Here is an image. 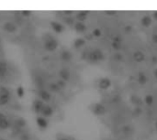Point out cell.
<instances>
[{
	"instance_id": "cell-1",
	"label": "cell",
	"mask_w": 157,
	"mask_h": 140,
	"mask_svg": "<svg viewBox=\"0 0 157 140\" xmlns=\"http://www.w3.org/2000/svg\"><path fill=\"white\" fill-rule=\"evenodd\" d=\"M104 59H105V55L102 50L99 49H93L87 54V60L90 61L91 62H97L99 61H103Z\"/></svg>"
},
{
	"instance_id": "cell-2",
	"label": "cell",
	"mask_w": 157,
	"mask_h": 140,
	"mask_svg": "<svg viewBox=\"0 0 157 140\" xmlns=\"http://www.w3.org/2000/svg\"><path fill=\"white\" fill-rule=\"evenodd\" d=\"M58 40L54 39V38L52 37H49L48 39H45L44 41V49L48 52H54V50L58 48Z\"/></svg>"
},
{
	"instance_id": "cell-3",
	"label": "cell",
	"mask_w": 157,
	"mask_h": 140,
	"mask_svg": "<svg viewBox=\"0 0 157 140\" xmlns=\"http://www.w3.org/2000/svg\"><path fill=\"white\" fill-rule=\"evenodd\" d=\"M91 111L93 112V114H95L96 116H103V114L107 113V108L101 103H96L92 105Z\"/></svg>"
},
{
	"instance_id": "cell-4",
	"label": "cell",
	"mask_w": 157,
	"mask_h": 140,
	"mask_svg": "<svg viewBox=\"0 0 157 140\" xmlns=\"http://www.w3.org/2000/svg\"><path fill=\"white\" fill-rule=\"evenodd\" d=\"M111 80L109 77H102L98 81V87L101 90H107V89H109L111 86Z\"/></svg>"
},
{
	"instance_id": "cell-5",
	"label": "cell",
	"mask_w": 157,
	"mask_h": 140,
	"mask_svg": "<svg viewBox=\"0 0 157 140\" xmlns=\"http://www.w3.org/2000/svg\"><path fill=\"white\" fill-rule=\"evenodd\" d=\"M3 29H4L5 31H7V32H8V33H15L18 30L17 25L13 22H11V21L5 22V24L3 25Z\"/></svg>"
},
{
	"instance_id": "cell-6",
	"label": "cell",
	"mask_w": 157,
	"mask_h": 140,
	"mask_svg": "<svg viewBox=\"0 0 157 140\" xmlns=\"http://www.w3.org/2000/svg\"><path fill=\"white\" fill-rule=\"evenodd\" d=\"M38 94H39V96L42 102H49L52 98L51 93L47 90H45V89H40V90L38 91Z\"/></svg>"
},
{
	"instance_id": "cell-7",
	"label": "cell",
	"mask_w": 157,
	"mask_h": 140,
	"mask_svg": "<svg viewBox=\"0 0 157 140\" xmlns=\"http://www.w3.org/2000/svg\"><path fill=\"white\" fill-rule=\"evenodd\" d=\"M58 74H59V76H60L61 80L64 81H69V80H70V78H71V73H70V72H69V70L66 69V68H62V69H60Z\"/></svg>"
},
{
	"instance_id": "cell-8",
	"label": "cell",
	"mask_w": 157,
	"mask_h": 140,
	"mask_svg": "<svg viewBox=\"0 0 157 140\" xmlns=\"http://www.w3.org/2000/svg\"><path fill=\"white\" fill-rule=\"evenodd\" d=\"M50 25H51L52 29H53V31H55L56 33H62V31L64 30V25L61 24L60 22H57V21H51Z\"/></svg>"
},
{
	"instance_id": "cell-9",
	"label": "cell",
	"mask_w": 157,
	"mask_h": 140,
	"mask_svg": "<svg viewBox=\"0 0 157 140\" xmlns=\"http://www.w3.org/2000/svg\"><path fill=\"white\" fill-rule=\"evenodd\" d=\"M43 106H44V103L41 99H35L33 101V109L35 113H41Z\"/></svg>"
},
{
	"instance_id": "cell-10",
	"label": "cell",
	"mask_w": 157,
	"mask_h": 140,
	"mask_svg": "<svg viewBox=\"0 0 157 140\" xmlns=\"http://www.w3.org/2000/svg\"><path fill=\"white\" fill-rule=\"evenodd\" d=\"M61 59L64 61H66V62L70 61L73 59V53L70 52V50H68V49L62 50V52H61Z\"/></svg>"
},
{
	"instance_id": "cell-11",
	"label": "cell",
	"mask_w": 157,
	"mask_h": 140,
	"mask_svg": "<svg viewBox=\"0 0 157 140\" xmlns=\"http://www.w3.org/2000/svg\"><path fill=\"white\" fill-rule=\"evenodd\" d=\"M74 30L78 33H83L86 30V26L84 22H80V21H76L74 24Z\"/></svg>"
},
{
	"instance_id": "cell-12",
	"label": "cell",
	"mask_w": 157,
	"mask_h": 140,
	"mask_svg": "<svg viewBox=\"0 0 157 140\" xmlns=\"http://www.w3.org/2000/svg\"><path fill=\"white\" fill-rule=\"evenodd\" d=\"M132 57H133V60L136 62H142L145 60V55H144V53L141 52V50H136V52H134Z\"/></svg>"
},
{
	"instance_id": "cell-13",
	"label": "cell",
	"mask_w": 157,
	"mask_h": 140,
	"mask_svg": "<svg viewBox=\"0 0 157 140\" xmlns=\"http://www.w3.org/2000/svg\"><path fill=\"white\" fill-rule=\"evenodd\" d=\"M41 113L42 114V116H43L49 117V116H53V107H52V106H50V105H48V104H44V106H43V108H42V110H41Z\"/></svg>"
},
{
	"instance_id": "cell-14",
	"label": "cell",
	"mask_w": 157,
	"mask_h": 140,
	"mask_svg": "<svg viewBox=\"0 0 157 140\" xmlns=\"http://www.w3.org/2000/svg\"><path fill=\"white\" fill-rule=\"evenodd\" d=\"M152 22H153V18L150 15H144L141 20L142 25L143 27H146V28L150 27L151 25H152Z\"/></svg>"
},
{
	"instance_id": "cell-15",
	"label": "cell",
	"mask_w": 157,
	"mask_h": 140,
	"mask_svg": "<svg viewBox=\"0 0 157 140\" xmlns=\"http://www.w3.org/2000/svg\"><path fill=\"white\" fill-rule=\"evenodd\" d=\"M8 72V63L4 61H0V78H4Z\"/></svg>"
},
{
	"instance_id": "cell-16",
	"label": "cell",
	"mask_w": 157,
	"mask_h": 140,
	"mask_svg": "<svg viewBox=\"0 0 157 140\" xmlns=\"http://www.w3.org/2000/svg\"><path fill=\"white\" fill-rule=\"evenodd\" d=\"M14 125L16 127H18V129H21L23 128V127H25L27 125V121L25 118L23 117H18L15 120V122H14Z\"/></svg>"
},
{
	"instance_id": "cell-17",
	"label": "cell",
	"mask_w": 157,
	"mask_h": 140,
	"mask_svg": "<svg viewBox=\"0 0 157 140\" xmlns=\"http://www.w3.org/2000/svg\"><path fill=\"white\" fill-rule=\"evenodd\" d=\"M36 123L38 125V126L41 127L42 129H46L48 127V121L44 118V117H37L36 119Z\"/></svg>"
},
{
	"instance_id": "cell-18",
	"label": "cell",
	"mask_w": 157,
	"mask_h": 140,
	"mask_svg": "<svg viewBox=\"0 0 157 140\" xmlns=\"http://www.w3.org/2000/svg\"><path fill=\"white\" fill-rule=\"evenodd\" d=\"M88 13H89V12L86 11V10L78 11L77 13H76V18H77V20L80 21V22H84V21L86 20L87 16H88Z\"/></svg>"
},
{
	"instance_id": "cell-19",
	"label": "cell",
	"mask_w": 157,
	"mask_h": 140,
	"mask_svg": "<svg viewBox=\"0 0 157 140\" xmlns=\"http://www.w3.org/2000/svg\"><path fill=\"white\" fill-rule=\"evenodd\" d=\"M85 44H86V40L84 38H77L73 42V45L75 49H79L81 47H83Z\"/></svg>"
},
{
	"instance_id": "cell-20",
	"label": "cell",
	"mask_w": 157,
	"mask_h": 140,
	"mask_svg": "<svg viewBox=\"0 0 157 140\" xmlns=\"http://www.w3.org/2000/svg\"><path fill=\"white\" fill-rule=\"evenodd\" d=\"M137 80H138V82H139V84H142V85H144L147 82V81H148L146 74L144 73V72H140L139 73H138Z\"/></svg>"
},
{
	"instance_id": "cell-21",
	"label": "cell",
	"mask_w": 157,
	"mask_h": 140,
	"mask_svg": "<svg viewBox=\"0 0 157 140\" xmlns=\"http://www.w3.org/2000/svg\"><path fill=\"white\" fill-rule=\"evenodd\" d=\"M130 102L132 103L134 105H137V106H140V105H142V104H143V102H142V100L141 99V97H139L138 95H131L130 96Z\"/></svg>"
},
{
	"instance_id": "cell-22",
	"label": "cell",
	"mask_w": 157,
	"mask_h": 140,
	"mask_svg": "<svg viewBox=\"0 0 157 140\" xmlns=\"http://www.w3.org/2000/svg\"><path fill=\"white\" fill-rule=\"evenodd\" d=\"M10 122L8 120V118L6 117L2 120H0V129L1 130H6L10 127Z\"/></svg>"
},
{
	"instance_id": "cell-23",
	"label": "cell",
	"mask_w": 157,
	"mask_h": 140,
	"mask_svg": "<svg viewBox=\"0 0 157 140\" xmlns=\"http://www.w3.org/2000/svg\"><path fill=\"white\" fill-rule=\"evenodd\" d=\"M11 95H1L0 94V106L6 105L9 103Z\"/></svg>"
},
{
	"instance_id": "cell-24",
	"label": "cell",
	"mask_w": 157,
	"mask_h": 140,
	"mask_svg": "<svg viewBox=\"0 0 157 140\" xmlns=\"http://www.w3.org/2000/svg\"><path fill=\"white\" fill-rule=\"evenodd\" d=\"M154 102V98L152 94H147L145 95V97H144V103H145L147 105H152Z\"/></svg>"
},
{
	"instance_id": "cell-25",
	"label": "cell",
	"mask_w": 157,
	"mask_h": 140,
	"mask_svg": "<svg viewBox=\"0 0 157 140\" xmlns=\"http://www.w3.org/2000/svg\"><path fill=\"white\" fill-rule=\"evenodd\" d=\"M49 89H50V91H52L53 93H58L61 90L60 87L57 85L56 82H52V84H49Z\"/></svg>"
},
{
	"instance_id": "cell-26",
	"label": "cell",
	"mask_w": 157,
	"mask_h": 140,
	"mask_svg": "<svg viewBox=\"0 0 157 140\" xmlns=\"http://www.w3.org/2000/svg\"><path fill=\"white\" fill-rule=\"evenodd\" d=\"M112 58L116 61H122L123 59H124V56L121 52H116V53H114V55L112 56Z\"/></svg>"
},
{
	"instance_id": "cell-27",
	"label": "cell",
	"mask_w": 157,
	"mask_h": 140,
	"mask_svg": "<svg viewBox=\"0 0 157 140\" xmlns=\"http://www.w3.org/2000/svg\"><path fill=\"white\" fill-rule=\"evenodd\" d=\"M17 94H18V96L20 97V98H22L24 96L25 91H24V88H23L22 85H20L17 88Z\"/></svg>"
},
{
	"instance_id": "cell-28",
	"label": "cell",
	"mask_w": 157,
	"mask_h": 140,
	"mask_svg": "<svg viewBox=\"0 0 157 140\" xmlns=\"http://www.w3.org/2000/svg\"><path fill=\"white\" fill-rule=\"evenodd\" d=\"M0 94L1 95H11V93L7 87L0 86Z\"/></svg>"
},
{
	"instance_id": "cell-29",
	"label": "cell",
	"mask_w": 157,
	"mask_h": 140,
	"mask_svg": "<svg viewBox=\"0 0 157 140\" xmlns=\"http://www.w3.org/2000/svg\"><path fill=\"white\" fill-rule=\"evenodd\" d=\"M111 47L114 49L115 50H120L121 49V42H120V41H113L112 43H111Z\"/></svg>"
},
{
	"instance_id": "cell-30",
	"label": "cell",
	"mask_w": 157,
	"mask_h": 140,
	"mask_svg": "<svg viewBox=\"0 0 157 140\" xmlns=\"http://www.w3.org/2000/svg\"><path fill=\"white\" fill-rule=\"evenodd\" d=\"M20 140H30V136L28 133L23 132L20 137Z\"/></svg>"
},
{
	"instance_id": "cell-31",
	"label": "cell",
	"mask_w": 157,
	"mask_h": 140,
	"mask_svg": "<svg viewBox=\"0 0 157 140\" xmlns=\"http://www.w3.org/2000/svg\"><path fill=\"white\" fill-rule=\"evenodd\" d=\"M92 35H93V37L99 38L100 36H101V30H100L99 29H95L93 30Z\"/></svg>"
},
{
	"instance_id": "cell-32",
	"label": "cell",
	"mask_w": 157,
	"mask_h": 140,
	"mask_svg": "<svg viewBox=\"0 0 157 140\" xmlns=\"http://www.w3.org/2000/svg\"><path fill=\"white\" fill-rule=\"evenodd\" d=\"M56 84H57V85L60 87V89H64L65 86H66V81H62V80H58L57 81V82H56Z\"/></svg>"
},
{
	"instance_id": "cell-33",
	"label": "cell",
	"mask_w": 157,
	"mask_h": 140,
	"mask_svg": "<svg viewBox=\"0 0 157 140\" xmlns=\"http://www.w3.org/2000/svg\"><path fill=\"white\" fill-rule=\"evenodd\" d=\"M64 21H65V23L68 24V25H73V26H74V20L73 17H65V18H64Z\"/></svg>"
},
{
	"instance_id": "cell-34",
	"label": "cell",
	"mask_w": 157,
	"mask_h": 140,
	"mask_svg": "<svg viewBox=\"0 0 157 140\" xmlns=\"http://www.w3.org/2000/svg\"><path fill=\"white\" fill-rule=\"evenodd\" d=\"M122 130H123L124 133H129V132H131V131H132V128H131V127L129 126V125H125V126H123Z\"/></svg>"
},
{
	"instance_id": "cell-35",
	"label": "cell",
	"mask_w": 157,
	"mask_h": 140,
	"mask_svg": "<svg viewBox=\"0 0 157 140\" xmlns=\"http://www.w3.org/2000/svg\"><path fill=\"white\" fill-rule=\"evenodd\" d=\"M21 14H22L23 16H25V17H29V16H30V14H31V11H29V10H23V11L21 12Z\"/></svg>"
},
{
	"instance_id": "cell-36",
	"label": "cell",
	"mask_w": 157,
	"mask_h": 140,
	"mask_svg": "<svg viewBox=\"0 0 157 140\" xmlns=\"http://www.w3.org/2000/svg\"><path fill=\"white\" fill-rule=\"evenodd\" d=\"M105 13L108 14V15H109V16H112V15H115V14L117 13V11H114V10H107V11H105Z\"/></svg>"
},
{
	"instance_id": "cell-37",
	"label": "cell",
	"mask_w": 157,
	"mask_h": 140,
	"mask_svg": "<svg viewBox=\"0 0 157 140\" xmlns=\"http://www.w3.org/2000/svg\"><path fill=\"white\" fill-rule=\"evenodd\" d=\"M64 13L67 17H71V15L74 14V11H73V10H65V11H64Z\"/></svg>"
},
{
	"instance_id": "cell-38",
	"label": "cell",
	"mask_w": 157,
	"mask_h": 140,
	"mask_svg": "<svg viewBox=\"0 0 157 140\" xmlns=\"http://www.w3.org/2000/svg\"><path fill=\"white\" fill-rule=\"evenodd\" d=\"M152 41L155 44H157V33H154L152 35Z\"/></svg>"
},
{
	"instance_id": "cell-39",
	"label": "cell",
	"mask_w": 157,
	"mask_h": 140,
	"mask_svg": "<svg viewBox=\"0 0 157 140\" xmlns=\"http://www.w3.org/2000/svg\"><path fill=\"white\" fill-rule=\"evenodd\" d=\"M131 29H132V27H131V26H126V27H125V31H126V32H130Z\"/></svg>"
},
{
	"instance_id": "cell-40",
	"label": "cell",
	"mask_w": 157,
	"mask_h": 140,
	"mask_svg": "<svg viewBox=\"0 0 157 140\" xmlns=\"http://www.w3.org/2000/svg\"><path fill=\"white\" fill-rule=\"evenodd\" d=\"M134 112H135V114H140L142 113V110H141V108H140V107H136Z\"/></svg>"
},
{
	"instance_id": "cell-41",
	"label": "cell",
	"mask_w": 157,
	"mask_h": 140,
	"mask_svg": "<svg viewBox=\"0 0 157 140\" xmlns=\"http://www.w3.org/2000/svg\"><path fill=\"white\" fill-rule=\"evenodd\" d=\"M6 117H7V116H6L3 113L0 112V120H2V119H4V118H6Z\"/></svg>"
},
{
	"instance_id": "cell-42",
	"label": "cell",
	"mask_w": 157,
	"mask_h": 140,
	"mask_svg": "<svg viewBox=\"0 0 157 140\" xmlns=\"http://www.w3.org/2000/svg\"><path fill=\"white\" fill-rule=\"evenodd\" d=\"M152 61H153V62L154 63V64H156L157 63V57H153V59H152Z\"/></svg>"
},
{
	"instance_id": "cell-43",
	"label": "cell",
	"mask_w": 157,
	"mask_h": 140,
	"mask_svg": "<svg viewBox=\"0 0 157 140\" xmlns=\"http://www.w3.org/2000/svg\"><path fill=\"white\" fill-rule=\"evenodd\" d=\"M153 17L155 18V20H157V11H153Z\"/></svg>"
},
{
	"instance_id": "cell-44",
	"label": "cell",
	"mask_w": 157,
	"mask_h": 140,
	"mask_svg": "<svg viewBox=\"0 0 157 140\" xmlns=\"http://www.w3.org/2000/svg\"><path fill=\"white\" fill-rule=\"evenodd\" d=\"M153 74H154V77L157 79V68H155V70L153 71Z\"/></svg>"
},
{
	"instance_id": "cell-45",
	"label": "cell",
	"mask_w": 157,
	"mask_h": 140,
	"mask_svg": "<svg viewBox=\"0 0 157 140\" xmlns=\"http://www.w3.org/2000/svg\"><path fill=\"white\" fill-rule=\"evenodd\" d=\"M86 38H87V39H88V40H91V39H93V35H92V34H90V35H87V36H86Z\"/></svg>"
},
{
	"instance_id": "cell-46",
	"label": "cell",
	"mask_w": 157,
	"mask_h": 140,
	"mask_svg": "<svg viewBox=\"0 0 157 140\" xmlns=\"http://www.w3.org/2000/svg\"><path fill=\"white\" fill-rule=\"evenodd\" d=\"M60 140H69V139H67V138H61Z\"/></svg>"
},
{
	"instance_id": "cell-47",
	"label": "cell",
	"mask_w": 157,
	"mask_h": 140,
	"mask_svg": "<svg viewBox=\"0 0 157 140\" xmlns=\"http://www.w3.org/2000/svg\"><path fill=\"white\" fill-rule=\"evenodd\" d=\"M155 126H156V130H157V123H156V125H155Z\"/></svg>"
},
{
	"instance_id": "cell-48",
	"label": "cell",
	"mask_w": 157,
	"mask_h": 140,
	"mask_svg": "<svg viewBox=\"0 0 157 140\" xmlns=\"http://www.w3.org/2000/svg\"><path fill=\"white\" fill-rule=\"evenodd\" d=\"M0 140H5V139H3V138H0Z\"/></svg>"
},
{
	"instance_id": "cell-49",
	"label": "cell",
	"mask_w": 157,
	"mask_h": 140,
	"mask_svg": "<svg viewBox=\"0 0 157 140\" xmlns=\"http://www.w3.org/2000/svg\"><path fill=\"white\" fill-rule=\"evenodd\" d=\"M0 20H1V17H0Z\"/></svg>"
}]
</instances>
